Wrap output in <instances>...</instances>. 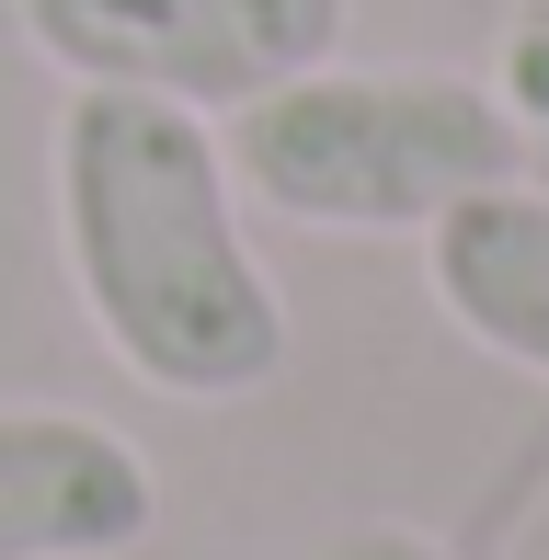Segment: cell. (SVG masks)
Listing matches in <instances>:
<instances>
[{"mask_svg": "<svg viewBox=\"0 0 549 560\" xmlns=\"http://www.w3.org/2000/svg\"><path fill=\"white\" fill-rule=\"evenodd\" d=\"M241 207L320 241H423L458 195L527 172V126L469 69H297L264 104L218 115Z\"/></svg>", "mask_w": 549, "mask_h": 560, "instance_id": "obj_2", "label": "cell"}, {"mask_svg": "<svg viewBox=\"0 0 549 560\" xmlns=\"http://www.w3.org/2000/svg\"><path fill=\"white\" fill-rule=\"evenodd\" d=\"M492 104H504L527 138H549V0H515L504 46H492Z\"/></svg>", "mask_w": 549, "mask_h": 560, "instance_id": "obj_6", "label": "cell"}, {"mask_svg": "<svg viewBox=\"0 0 549 560\" xmlns=\"http://www.w3.org/2000/svg\"><path fill=\"white\" fill-rule=\"evenodd\" d=\"M12 23L69 92H138L218 126L297 69H332L355 0H12Z\"/></svg>", "mask_w": 549, "mask_h": 560, "instance_id": "obj_3", "label": "cell"}, {"mask_svg": "<svg viewBox=\"0 0 549 560\" xmlns=\"http://www.w3.org/2000/svg\"><path fill=\"white\" fill-rule=\"evenodd\" d=\"M320 560H458L446 538H423V526H343Z\"/></svg>", "mask_w": 549, "mask_h": 560, "instance_id": "obj_7", "label": "cell"}, {"mask_svg": "<svg viewBox=\"0 0 549 560\" xmlns=\"http://www.w3.org/2000/svg\"><path fill=\"white\" fill-rule=\"evenodd\" d=\"M161 526V469L104 412L0 400V560H127Z\"/></svg>", "mask_w": 549, "mask_h": 560, "instance_id": "obj_4", "label": "cell"}, {"mask_svg": "<svg viewBox=\"0 0 549 560\" xmlns=\"http://www.w3.org/2000/svg\"><path fill=\"white\" fill-rule=\"evenodd\" d=\"M58 264L92 343L161 400H253L287 377L274 298L241 184L207 115L138 92H69L58 115Z\"/></svg>", "mask_w": 549, "mask_h": 560, "instance_id": "obj_1", "label": "cell"}, {"mask_svg": "<svg viewBox=\"0 0 549 560\" xmlns=\"http://www.w3.org/2000/svg\"><path fill=\"white\" fill-rule=\"evenodd\" d=\"M423 287L481 354L549 389V184H481L423 229Z\"/></svg>", "mask_w": 549, "mask_h": 560, "instance_id": "obj_5", "label": "cell"}]
</instances>
